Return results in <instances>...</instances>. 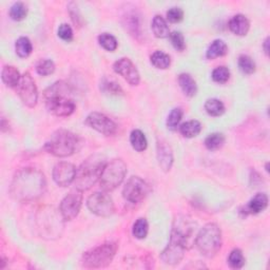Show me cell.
<instances>
[{
  "mask_svg": "<svg viewBox=\"0 0 270 270\" xmlns=\"http://www.w3.org/2000/svg\"><path fill=\"white\" fill-rule=\"evenodd\" d=\"M127 175V166L122 160H112L111 162L107 163L102 177L100 180L101 187L104 191H112L115 188H118Z\"/></svg>",
  "mask_w": 270,
  "mask_h": 270,
  "instance_id": "7",
  "label": "cell"
},
{
  "mask_svg": "<svg viewBox=\"0 0 270 270\" xmlns=\"http://www.w3.org/2000/svg\"><path fill=\"white\" fill-rule=\"evenodd\" d=\"M230 79V71L228 68L222 66L218 67L212 72V80L218 84H226Z\"/></svg>",
  "mask_w": 270,
  "mask_h": 270,
  "instance_id": "38",
  "label": "cell"
},
{
  "mask_svg": "<svg viewBox=\"0 0 270 270\" xmlns=\"http://www.w3.org/2000/svg\"><path fill=\"white\" fill-rule=\"evenodd\" d=\"M2 79L3 82L10 88H15L18 86L19 82H21V73L19 71L13 67V66H6L2 73Z\"/></svg>",
  "mask_w": 270,
  "mask_h": 270,
  "instance_id": "22",
  "label": "cell"
},
{
  "mask_svg": "<svg viewBox=\"0 0 270 270\" xmlns=\"http://www.w3.org/2000/svg\"><path fill=\"white\" fill-rule=\"evenodd\" d=\"M101 90L106 93V94H111V95H122L123 94V89L121 86L115 83L114 81H109V80H103L101 83Z\"/></svg>",
  "mask_w": 270,
  "mask_h": 270,
  "instance_id": "37",
  "label": "cell"
},
{
  "mask_svg": "<svg viewBox=\"0 0 270 270\" xmlns=\"http://www.w3.org/2000/svg\"><path fill=\"white\" fill-rule=\"evenodd\" d=\"M151 64L158 69H168L171 64L170 56L162 51H157L151 55Z\"/></svg>",
  "mask_w": 270,
  "mask_h": 270,
  "instance_id": "28",
  "label": "cell"
},
{
  "mask_svg": "<svg viewBox=\"0 0 270 270\" xmlns=\"http://www.w3.org/2000/svg\"><path fill=\"white\" fill-rule=\"evenodd\" d=\"M229 29L238 36H245L250 29V23L245 15L238 14L230 19Z\"/></svg>",
  "mask_w": 270,
  "mask_h": 270,
  "instance_id": "19",
  "label": "cell"
},
{
  "mask_svg": "<svg viewBox=\"0 0 270 270\" xmlns=\"http://www.w3.org/2000/svg\"><path fill=\"white\" fill-rule=\"evenodd\" d=\"M148 230H149V225H148L147 220L141 218L134 223L133 229H132V234H133L134 238H137L139 240H143L147 237Z\"/></svg>",
  "mask_w": 270,
  "mask_h": 270,
  "instance_id": "31",
  "label": "cell"
},
{
  "mask_svg": "<svg viewBox=\"0 0 270 270\" xmlns=\"http://www.w3.org/2000/svg\"><path fill=\"white\" fill-rule=\"evenodd\" d=\"M76 171L77 169L75 168V166L70 163H59L53 169V180L59 186H70L72 183H74Z\"/></svg>",
  "mask_w": 270,
  "mask_h": 270,
  "instance_id": "16",
  "label": "cell"
},
{
  "mask_svg": "<svg viewBox=\"0 0 270 270\" xmlns=\"http://www.w3.org/2000/svg\"><path fill=\"white\" fill-rule=\"evenodd\" d=\"M16 88L19 98H21V100L27 107L33 108L36 106L38 100V92L35 82L30 73H25L22 76L21 82H19Z\"/></svg>",
  "mask_w": 270,
  "mask_h": 270,
  "instance_id": "11",
  "label": "cell"
},
{
  "mask_svg": "<svg viewBox=\"0 0 270 270\" xmlns=\"http://www.w3.org/2000/svg\"><path fill=\"white\" fill-rule=\"evenodd\" d=\"M99 43L105 50L109 52H114L118 49V46H119L117 38L108 33H104L99 36Z\"/></svg>",
  "mask_w": 270,
  "mask_h": 270,
  "instance_id": "32",
  "label": "cell"
},
{
  "mask_svg": "<svg viewBox=\"0 0 270 270\" xmlns=\"http://www.w3.org/2000/svg\"><path fill=\"white\" fill-rule=\"evenodd\" d=\"M167 18L168 21L172 24H178L183 21L184 18V12L181 8H171L167 12Z\"/></svg>",
  "mask_w": 270,
  "mask_h": 270,
  "instance_id": "41",
  "label": "cell"
},
{
  "mask_svg": "<svg viewBox=\"0 0 270 270\" xmlns=\"http://www.w3.org/2000/svg\"><path fill=\"white\" fill-rule=\"evenodd\" d=\"M185 250H187V249L183 245V243L178 238H176L175 236L171 235L169 245L162 253L161 259L163 260V262L165 264L177 265L183 260Z\"/></svg>",
  "mask_w": 270,
  "mask_h": 270,
  "instance_id": "15",
  "label": "cell"
},
{
  "mask_svg": "<svg viewBox=\"0 0 270 270\" xmlns=\"http://www.w3.org/2000/svg\"><path fill=\"white\" fill-rule=\"evenodd\" d=\"M130 143H131L132 148L138 152L145 151L148 146V142H147L145 134L141 130H133L131 132Z\"/></svg>",
  "mask_w": 270,
  "mask_h": 270,
  "instance_id": "25",
  "label": "cell"
},
{
  "mask_svg": "<svg viewBox=\"0 0 270 270\" xmlns=\"http://www.w3.org/2000/svg\"><path fill=\"white\" fill-rule=\"evenodd\" d=\"M114 71L120 74L130 85L138 86L141 82L140 73L129 59H121L113 66Z\"/></svg>",
  "mask_w": 270,
  "mask_h": 270,
  "instance_id": "17",
  "label": "cell"
},
{
  "mask_svg": "<svg viewBox=\"0 0 270 270\" xmlns=\"http://www.w3.org/2000/svg\"><path fill=\"white\" fill-rule=\"evenodd\" d=\"M225 144V137L222 133H212L205 140V146L210 151L221 149Z\"/></svg>",
  "mask_w": 270,
  "mask_h": 270,
  "instance_id": "30",
  "label": "cell"
},
{
  "mask_svg": "<svg viewBox=\"0 0 270 270\" xmlns=\"http://www.w3.org/2000/svg\"><path fill=\"white\" fill-rule=\"evenodd\" d=\"M268 206V197L265 194H258L248 202L245 212L249 215H258Z\"/></svg>",
  "mask_w": 270,
  "mask_h": 270,
  "instance_id": "20",
  "label": "cell"
},
{
  "mask_svg": "<svg viewBox=\"0 0 270 270\" xmlns=\"http://www.w3.org/2000/svg\"><path fill=\"white\" fill-rule=\"evenodd\" d=\"M228 264L231 268L240 269L245 265V258L240 249H234L228 257Z\"/></svg>",
  "mask_w": 270,
  "mask_h": 270,
  "instance_id": "35",
  "label": "cell"
},
{
  "mask_svg": "<svg viewBox=\"0 0 270 270\" xmlns=\"http://www.w3.org/2000/svg\"><path fill=\"white\" fill-rule=\"evenodd\" d=\"M59 36L65 42H71L73 40L72 28L67 24H63L59 28Z\"/></svg>",
  "mask_w": 270,
  "mask_h": 270,
  "instance_id": "42",
  "label": "cell"
},
{
  "mask_svg": "<svg viewBox=\"0 0 270 270\" xmlns=\"http://www.w3.org/2000/svg\"><path fill=\"white\" fill-rule=\"evenodd\" d=\"M28 8L24 3H16L11 7L10 16L15 22H21L27 17Z\"/></svg>",
  "mask_w": 270,
  "mask_h": 270,
  "instance_id": "34",
  "label": "cell"
},
{
  "mask_svg": "<svg viewBox=\"0 0 270 270\" xmlns=\"http://www.w3.org/2000/svg\"><path fill=\"white\" fill-rule=\"evenodd\" d=\"M48 110L56 117L66 118L75 111V103L71 99V89L65 82H57L45 91Z\"/></svg>",
  "mask_w": 270,
  "mask_h": 270,
  "instance_id": "2",
  "label": "cell"
},
{
  "mask_svg": "<svg viewBox=\"0 0 270 270\" xmlns=\"http://www.w3.org/2000/svg\"><path fill=\"white\" fill-rule=\"evenodd\" d=\"M118 252L117 243H106L95 247L83 256V265L87 268H102L108 266Z\"/></svg>",
  "mask_w": 270,
  "mask_h": 270,
  "instance_id": "6",
  "label": "cell"
},
{
  "mask_svg": "<svg viewBox=\"0 0 270 270\" xmlns=\"http://www.w3.org/2000/svg\"><path fill=\"white\" fill-rule=\"evenodd\" d=\"M179 84L185 95L189 98H194L198 93V86L192 76L187 73H183L179 76Z\"/></svg>",
  "mask_w": 270,
  "mask_h": 270,
  "instance_id": "21",
  "label": "cell"
},
{
  "mask_svg": "<svg viewBox=\"0 0 270 270\" xmlns=\"http://www.w3.org/2000/svg\"><path fill=\"white\" fill-rule=\"evenodd\" d=\"M36 71L42 76H48L54 73L55 65L50 60H42L36 65Z\"/></svg>",
  "mask_w": 270,
  "mask_h": 270,
  "instance_id": "39",
  "label": "cell"
},
{
  "mask_svg": "<svg viewBox=\"0 0 270 270\" xmlns=\"http://www.w3.org/2000/svg\"><path fill=\"white\" fill-rule=\"evenodd\" d=\"M87 206L92 214L99 217H110L114 212L113 200L106 192H95L88 199Z\"/></svg>",
  "mask_w": 270,
  "mask_h": 270,
  "instance_id": "9",
  "label": "cell"
},
{
  "mask_svg": "<svg viewBox=\"0 0 270 270\" xmlns=\"http://www.w3.org/2000/svg\"><path fill=\"white\" fill-rule=\"evenodd\" d=\"M172 235H175L187 249L191 248L197 239V223L189 217L181 216L176 219L172 228Z\"/></svg>",
  "mask_w": 270,
  "mask_h": 270,
  "instance_id": "8",
  "label": "cell"
},
{
  "mask_svg": "<svg viewBox=\"0 0 270 270\" xmlns=\"http://www.w3.org/2000/svg\"><path fill=\"white\" fill-rule=\"evenodd\" d=\"M183 119V111L181 108H175L173 109L170 114L168 115L167 119V127L169 130L175 131L178 129L181 121Z\"/></svg>",
  "mask_w": 270,
  "mask_h": 270,
  "instance_id": "33",
  "label": "cell"
},
{
  "mask_svg": "<svg viewBox=\"0 0 270 270\" xmlns=\"http://www.w3.org/2000/svg\"><path fill=\"white\" fill-rule=\"evenodd\" d=\"M149 185L139 177H132L124 187V198L133 204L142 202L149 194Z\"/></svg>",
  "mask_w": 270,
  "mask_h": 270,
  "instance_id": "10",
  "label": "cell"
},
{
  "mask_svg": "<svg viewBox=\"0 0 270 270\" xmlns=\"http://www.w3.org/2000/svg\"><path fill=\"white\" fill-rule=\"evenodd\" d=\"M151 29L153 31V34L158 38H166L170 36L169 27L165 19L160 15H157L153 18Z\"/></svg>",
  "mask_w": 270,
  "mask_h": 270,
  "instance_id": "23",
  "label": "cell"
},
{
  "mask_svg": "<svg viewBox=\"0 0 270 270\" xmlns=\"http://www.w3.org/2000/svg\"><path fill=\"white\" fill-rule=\"evenodd\" d=\"M158 161L163 171H170L173 164V152L167 142L161 141L158 143Z\"/></svg>",
  "mask_w": 270,
  "mask_h": 270,
  "instance_id": "18",
  "label": "cell"
},
{
  "mask_svg": "<svg viewBox=\"0 0 270 270\" xmlns=\"http://www.w3.org/2000/svg\"><path fill=\"white\" fill-rule=\"evenodd\" d=\"M170 41L172 46L175 47L176 50L182 52L186 49V43H185V38L181 32H173L170 33Z\"/></svg>",
  "mask_w": 270,
  "mask_h": 270,
  "instance_id": "40",
  "label": "cell"
},
{
  "mask_svg": "<svg viewBox=\"0 0 270 270\" xmlns=\"http://www.w3.org/2000/svg\"><path fill=\"white\" fill-rule=\"evenodd\" d=\"M15 50L19 57H22V59H26V57L31 55L33 51V47L28 37H21V38H18L15 44Z\"/></svg>",
  "mask_w": 270,
  "mask_h": 270,
  "instance_id": "27",
  "label": "cell"
},
{
  "mask_svg": "<svg viewBox=\"0 0 270 270\" xmlns=\"http://www.w3.org/2000/svg\"><path fill=\"white\" fill-rule=\"evenodd\" d=\"M196 245L200 253L207 257H215L222 247V233L217 224L210 223L204 226L196 239Z\"/></svg>",
  "mask_w": 270,
  "mask_h": 270,
  "instance_id": "4",
  "label": "cell"
},
{
  "mask_svg": "<svg viewBox=\"0 0 270 270\" xmlns=\"http://www.w3.org/2000/svg\"><path fill=\"white\" fill-rule=\"evenodd\" d=\"M83 205V195L80 190H73L61 204V215L65 221H72L79 216Z\"/></svg>",
  "mask_w": 270,
  "mask_h": 270,
  "instance_id": "12",
  "label": "cell"
},
{
  "mask_svg": "<svg viewBox=\"0 0 270 270\" xmlns=\"http://www.w3.org/2000/svg\"><path fill=\"white\" fill-rule=\"evenodd\" d=\"M86 124L92 129L104 135H114L118 131V126L107 115L99 112L91 113L86 120Z\"/></svg>",
  "mask_w": 270,
  "mask_h": 270,
  "instance_id": "13",
  "label": "cell"
},
{
  "mask_svg": "<svg viewBox=\"0 0 270 270\" xmlns=\"http://www.w3.org/2000/svg\"><path fill=\"white\" fill-rule=\"evenodd\" d=\"M205 110L210 115V117H221L225 112V106L224 104L217 99H211L208 100L205 104Z\"/></svg>",
  "mask_w": 270,
  "mask_h": 270,
  "instance_id": "29",
  "label": "cell"
},
{
  "mask_svg": "<svg viewBox=\"0 0 270 270\" xmlns=\"http://www.w3.org/2000/svg\"><path fill=\"white\" fill-rule=\"evenodd\" d=\"M46 187V178L43 172L33 168H26L15 175L10 194L16 201L31 202L41 198L45 194Z\"/></svg>",
  "mask_w": 270,
  "mask_h": 270,
  "instance_id": "1",
  "label": "cell"
},
{
  "mask_svg": "<svg viewBox=\"0 0 270 270\" xmlns=\"http://www.w3.org/2000/svg\"><path fill=\"white\" fill-rule=\"evenodd\" d=\"M201 130H202V125L199 121H189L187 123H184L180 127V132L182 133L183 137L187 139L198 137Z\"/></svg>",
  "mask_w": 270,
  "mask_h": 270,
  "instance_id": "26",
  "label": "cell"
},
{
  "mask_svg": "<svg viewBox=\"0 0 270 270\" xmlns=\"http://www.w3.org/2000/svg\"><path fill=\"white\" fill-rule=\"evenodd\" d=\"M269 37H267L266 38V40H265V42H264V51H265V54L268 56V54H269Z\"/></svg>",
  "mask_w": 270,
  "mask_h": 270,
  "instance_id": "43",
  "label": "cell"
},
{
  "mask_svg": "<svg viewBox=\"0 0 270 270\" xmlns=\"http://www.w3.org/2000/svg\"><path fill=\"white\" fill-rule=\"evenodd\" d=\"M239 68L244 74L250 75L255 73L256 64L253 61L252 57H249L248 55H241L239 57Z\"/></svg>",
  "mask_w": 270,
  "mask_h": 270,
  "instance_id": "36",
  "label": "cell"
},
{
  "mask_svg": "<svg viewBox=\"0 0 270 270\" xmlns=\"http://www.w3.org/2000/svg\"><path fill=\"white\" fill-rule=\"evenodd\" d=\"M227 52H228L227 45L221 40H216L209 46L206 53V57L208 60H216L218 57H222L226 55Z\"/></svg>",
  "mask_w": 270,
  "mask_h": 270,
  "instance_id": "24",
  "label": "cell"
},
{
  "mask_svg": "<svg viewBox=\"0 0 270 270\" xmlns=\"http://www.w3.org/2000/svg\"><path fill=\"white\" fill-rule=\"evenodd\" d=\"M106 164L105 159L101 156H92L85 161L76 171L75 188L82 192L89 190L101 180Z\"/></svg>",
  "mask_w": 270,
  "mask_h": 270,
  "instance_id": "3",
  "label": "cell"
},
{
  "mask_svg": "<svg viewBox=\"0 0 270 270\" xmlns=\"http://www.w3.org/2000/svg\"><path fill=\"white\" fill-rule=\"evenodd\" d=\"M77 146L79 139L75 134L67 130H59L51 135L46 144V149L57 158H67L77 150Z\"/></svg>",
  "mask_w": 270,
  "mask_h": 270,
  "instance_id": "5",
  "label": "cell"
},
{
  "mask_svg": "<svg viewBox=\"0 0 270 270\" xmlns=\"http://www.w3.org/2000/svg\"><path fill=\"white\" fill-rule=\"evenodd\" d=\"M42 211V219H38V223H40V227L43 230V234L47 233V236L50 238H57L61 236L60 229L63 228V222L60 217L55 215L53 209H45Z\"/></svg>",
  "mask_w": 270,
  "mask_h": 270,
  "instance_id": "14",
  "label": "cell"
}]
</instances>
